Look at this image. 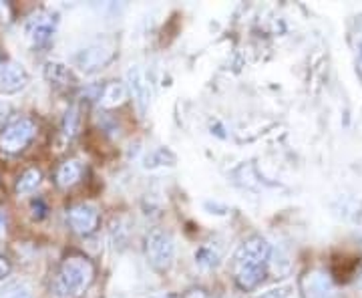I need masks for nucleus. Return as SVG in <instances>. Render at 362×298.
Masks as SVG:
<instances>
[{
  "label": "nucleus",
  "instance_id": "f257e3e1",
  "mask_svg": "<svg viewBox=\"0 0 362 298\" xmlns=\"http://www.w3.org/2000/svg\"><path fill=\"white\" fill-rule=\"evenodd\" d=\"M270 262V244L262 236H250L233 256V280L242 290H254L264 280Z\"/></svg>",
  "mask_w": 362,
  "mask_h": 298
},
{
  "label": "nucleus",
  "instance_id": "f03ea898",
  "mask_svg": "<svg viewBox=\"0 0 362 298\" xmlns=\"http://www.w3.org/2000/svg\"><path fill=\"white\" fill-rule=\"evenodd\" d=\"M95 280V266L85 254H69L54 276L52 298H81Z\"/></svg>",
  "mask_w": 362,
  "mask_h": 298
},
{
  "label": "nucleus",
  "instance_id": "7ed1b4c3",
  "mask_svg": "<svg viewBox=\"0 0 362 298\" xmlns=\"http://www.w3.org/2000/svg\"><path fill=\"white\" fill-rule=\"evenodd\" d=\"M145 256H147V262L151 264V268L157 273L169 270V266L173 264V256H175V244H173L171 234L161 228H156L147 234Z\"/></svg>",
  "mask_w": 362,
  "mask_h": 298
},
{
  "label": "nucleus",
  "instance_id": "20e7f679",
  "mask_svg": "<svg viewBox=\"0 0 362 298\" xmlns=\"http://www.w3.org/2000/svg\"><path fill=\"white\" fill-rule=\"evenodd\" d=\"M37 135V123L28 117L16 119L0 133V149L4 154H21Z\"/></svg>",
  "mask_w": 362,
  "mask_h": 298
},
{
  "label": "nucleus",
  "instance_id": "39448f33",
  "mask_svg": "<svg viewBox=\"0 0 362 298\" xmlns=\"http://www.w3.org/2000/svg\"><path fill=\"white\" fill-rule=\"evenodd\" d=\"M57 25H59V16L57 14L49 13V11H39V13H35L26 21V39L30 40L35 47H45L54 37Z\"/></svg>",
  "mask_w": 362,
  "mask_h": 298
},
{
  "label": "nucleus",
  "instance_id": "423d86ee",
  "mask_svg": "<svg viewBox=\"0 0 362 298\" xmlns=\"http://www.w3.org/2000/svg\"><path fill=\"white\" fill-rule=\"evenodd\" d=\"M113 57H115V47L111 42H99V45H93V47L78 51L75 55V65L85 73H93V71H99L105 65H109L113 61Z\"/></svg>",
  "mask_w": 362,
  "mask_h": 298
},
{
  "label": "nucleus",
  "instance_id": "0eeeda50",
  "mask_svg": "<svg viewBox=\"0 0 362 298\" xmlns=\"http://www.w3.org/2000/svg\"><path fill=\"white\" fill-rule=\"evenodd\" d=\"M127 91H129V95L133 97L137 109L145 115L147 109H149V105H151L153 93H151V83H149V79H147L145 71H143L139 65H133L127 69Z\"/></svg>",
  "mask_w": 362,
  "mask_h": 298
},
{
  "label": "nucleus",
  "instance_id": "6e6552de",
  "mask_svg": "<svg viewBox=\"0 0 362 298\" xmlns=\"http://www.w3.org/2000/svg\"><path fill=\"white\" fill-rule=\"evenodd\" d=\"M66 222L78 236H90L99 228V212L90 204H77L66 212Z\"/></svg>",
  "mask_w": 362,
  "mask_h": 298
},
{
  "label": "nucleus",
  "instance_id": "1a4fd4ad",
  "mask_svg": "<svg viewBox=\"0 0 362 298\" xmlns=\"http://www.w3.org/2000/svg\"><path fill=\"white\" fill-rule=\"evenodd\" d=\"M300 290L304 298H334L337 290L330 280V276L324 270H310L302 276L300 280Z\"/></svg>",
  "mask_w": 362,
  "mask_h": 298
},
{
  "label": "nucleus",
  "instance_id": "9d476101",
  "mask_svg": "<svg viewBox=\"0 0 362 298\" xmlns=\"http://www.w3.org/2000/svg\"><path fill=\"white\" fill-rule=\"evenodd\" d=\"M28 85V73L16 61H0V93L14 95Z\"/></svg>",
  "mask_w": 362,
  "mask_h": 298
},
{
  "label": "nucleus",
  "instance_id": "9b49d317",
  "mask_svg": "<svg viewBox=\"0 0 362 298\" xmlns=\"http://www.w3.org/2000/svg\"><path fill=\"white\" fill-rule=\"evenodd\" d=\"M83 171H85V168H83V164L78 159H66L57 169V185L63 188V190L73 188L75 183L81 182Z\"/></svg>",
  "mask_w": 362,
  "mask_h": 298
},
{
  "label": "nucleus",
  "instance_id": "f8f14e48",
  "mask_svg": "<svg viewBox=\"0 0 362 298\" xmlns=\"http://www.w3.org/2000/svg\"><path fill=\"white\" fill-rule=\"evenodd\" d=\"M127 85H121V83H109L107 87L101 93V97H99V103L103 105V107H117V105H121L125 99H127Z\"/></svg>",
  "mask_w": 362,
  "mask_h": 298
},
{
  "label": "nucleus",
  "instance_id": "ddd939ff",
  "mask_svg": "<svg viewBox=\"0 0 362 298\" xmlns=\"http://www.w3.org/2000/svg\"><path fill=\"white\" fill-rule=\"evenodd\" d=\"M45 77L51 81L57 87H71L75 83V79L71 75V71L61 63H47L45 67Z\"/></svg>",
  "mask_w": 362,
  "mask_h": 298
},
{
  "label": "nucleus",
  "instance_id": "4468645a",
  "mask_svg": "<svg viewBox=\"0 0 362 298\" xmlns=\"http://www.w3.org/2000/svg\"><path fill=\"white\" fill-rule=\"evenodd\" d=\"M40 178H42V176H40V171L37 168L26 169L25 173L18 178V182H16V194L18 195L33 194V192L39 188Z\"/></svg>",
  "mask_w": 362,
  "mask_h": 298
},
{
  "label": "nucleus",
  "instance_id": "2eb2a0df",
  "mask_svg": "<svg viewBox=\"0 0 362 298\" xmlns=\"http://www.w3.org/2000/svg\"><path fill=\"white\" fill-rule=\"evenodd\" d=\"M78 123H81V115H78V109H77V107H71V109L66 111L65 121H63V137H65L66 142H71V139H73V137L77 135Z\"/></svg>",
  "mask_w": 362,
  "mask_h": 298
},
{
  "label": "nucleus",
  "instance_id": "dca6fc26",
  "mask_svg": "<svg viewBox=\"0 0 362 298\" xmlns=\"http://www.w3.org/2000/svg\"><path fill=\"white\" fill-rule=\"evenodd\" d=\"M0 298H33V292L25 282H11L0 288Z\"/></svg>",
  "mask_w": 362,
  "mask_h": 298
},
{
  "label": "nucleus",
  "instance_id": "f3484780",
  "mask_svg": "<svg viewBox=\"0 0 362 298\" xmlns=\"http://www.w3.org/2000/svg\"><path fill=\"white\" fill-rule=\"evenodd\" d=\"M195 260H197L202 266L211 268V266H218V260H220V256H218L211 248L204 246L199 252H195Z\"/></svg>",
  "mask_w": 362,
  "mask_h": 298
},
{
  "label": "nucleus",
  "instance_id": "a211bd4d",
  "mask_svg": "<svg viewBox=\"0 0 362 298\" xmlns=\"http://www.w3.org/2000/svg\"><path fill=\"white\" fill-rule=\"evenodd\" d=\"M11 260L6 258V256H0V280H4L8 274H11Z\"/></svg>",
  "mask_w": 362,
  "mask_h": 298
},
{
  "label": "nucleus",
  "instance_id": "6ab92c4d",
  "mask_svg": "<svg viewBox=\"0 0 362 298\" xmlns=\"http://www.w3.org/2000/svg\"><path fill=\"white\" fill-rule=\"evenodd\" d=\"M4 234H6V216L4 212H0V240L4 238Z\"/></svg>",
  "mask_w": 362,
  "mask_h": 298
},
{
  "label": "nucleus",
  "instance_id": "aec40b11",
  "mask_svg": "<svg viewBox=\"0 0 362 298\" xmlns=\"http://www.w3.org/2000/svg\"><path fill=\"white\" fill-rule=\"evenodd\" d=\"M185 298H209V297H207L204 290H192V292H189Z\"/></svg>",
  "mask_w": 362,
  "mask_h": 298
},
{
  "label": "nucleus",
  "instance_id": "412c9836",
  "mask_svg": "<svg viewBox=\"0 0 362 298\" xmlns=\"http://www.w3.org/2000/svg\"><path fill=\"white\" fill-rule=\"evenodd\" d=\"M258 298H282V294H280L278 290H270V292H264V294Z\"/></svg>",
  "mask_w": 362,
  "mask_h": 298
},
{
  "label": "nucleus",
  "instance_id": "4be33fe9",
  "mask_svg": "<svg viewBox=\"0 0 362 298\" xmlns=\"http://www.w3.org/2000/svg\"><path fill=\"white\" fill-rule=\"evenodd\" d=\"M6 113H8V107H6V105L0 103V121H2L4 117H6Z\"/></svg>",
  "mask_w": 362,
  "mask_h": 298
},
{
  "label": "nucleus",
  "instance_id": "5701e85b",
  "mask_svg": "<svg viewBox=\"0 0 362 298\" xmlns=\"http://www.w3.org/2000/svg\"><path fill=\"white\" fill-rule=\"evenodd\" d=\"M358 52H361V59H362V40H361V45H358Z\"/></svg>",
  "mask_w": 362,
  "mask_h": 298
},
{
  "label": "nucleus",
  "instance_id": "b1692460",
  "mask_svg": "<svg viewBox=\"0 0 362 298\" xmlns=\"http://www.w3.org/2000/svg\"><path fill=\"white\" fill-rule=\"evenodd\" d=\"M358 286H361V288H362V274H361V278H358Z\"/></svg>",
  "mask_w": 362,
  "mask_h": 298
}]
</instances>
